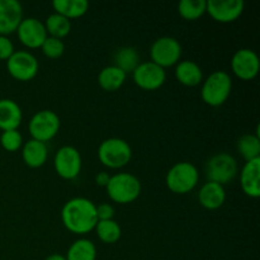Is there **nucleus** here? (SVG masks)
<instances>
[{
    "label": "nucleus",
    "mask_w": 260,
    "mask_h": 260,
    "mask_svg": "<svg viewBox=\"0 0 260 260\" xmlns=\"http://www.w3.org/2000/svg\"><path fill=\"white\" fill-rule=\"evenodd\" d=\"M95 206L90 200L84 197L68 201L61 211L63 226L76 235H85L93 231L98 222Z\"/></svg>",
    "instance_id": "nucleus-1"
},
{
    "label": "nucleus",
    "mask_w": 260,
    "mask_h": 260,
    "mask_svg": "<svg viewBox=\"0 0 260 260\" xmlns=\"http://www.w3.org/2000/svg\"><path fill=\"white\" fill-rule=\"evenodd\" d=\"M106 189L108 197L114 203L128 205L140 197L142 187L136 175L129 173H118L109 178Z\"/></svg>",
    "instance_id": "nucleus-2"
},
{
    "label": "nucleus",
    "mask_w": 260,
    "mask_h": 260,
    "mask_svg": "<svg viewBox=\"0 0 260 260\" xmlns=\"http://www.w3.org/2000/svg\"><path fill=\"white\" fill-rule=\"evenodd\" d=\"M233 89V79L226 71H213L202 81L201 96L210 107H220L229 99Z\"/></svg>",
    "instance_id": "nucleus-3"
},
{
    "label": "nucleus",
    "mask_w": 260,
    "mask_h": 260,
    "mask_svg": "<svg viewBox=\"0 0 260 260\" xmlns=\"http://www.w3.org/2000/svg\"><path fill=\"white\" fill-rule=\"evenodd\" d=\"M198 169L188 161H180L173 165L165 177V183L170 192L175 194H187L198 184Z\"/></svg>",
    "instance_id": "nucleus-4"
},
{
    "label": "nucleus",
    "mask_w": 260,
    "mask_h": 260,
    "mask_svg": "<svg viewBox=\"0 0 260 260\" xmlns=\"http://www.w3.org/2000/svg\"><path fill=\"white\" fill-rule=\"evenodd\" d=\"M99 161L108 169H121L132 159V149L128 142L118 137L107 139L98 147Z\"/></svg>",
    "instance_id": "nucleus-5"
},
{
    "label": "nucleus",
    "mask_w": 260,
    "mask_h": 260,
    "mask_svg": "<svg viewBox=\"0 0 260 260\" xmlns=\"http://www.w3.org/2000/svg\"><path fill=\"white\" fill-rule=\"evenodd\" d=\"M239 172V165L235 157L228 152H220L207 160L205 167L207 182L225 185L233 182Z\"/></svg>",
    "instance_id": "nucleus-6"
},
{
    "label": "nucleus",
    "mask_w": 260,
    "mask_h": 260,
    "mask_svg": "<svg viewBox=\"0 0 260 260\" xmlns=\"http://www.w3.org/2000/svg\"><path fill=\"white\" fill-rule=\"evenodd\" d=\"M60 117L50 109H43L33 114L28 123V129L33 140L46 142L51 141L60 131Z\"/></svg>",
    "instance_id": "nucleus-7"
},
{
    "label": "nucleus",
    "mask_w": 260,
    "mask_h": 260,
    "mask_svg": "<svg viewBox=\"0 0 260 260\" xmlns=\"http://www.w3.org/2000/svg\"><path fill=\"white\" fill-rule=\"evenodd\" d=\"M151 62L160 68H172L180 61L182 57V46L174 37L164 36L155 41L150 48Z\"/></svg>",
    "instance_id": "nucleus-8"
},
{
    "label": "nucleus",
    "mask_w": 260,
    "mask_h": 260,
    "mask_svg": "<svg viewBox=\"0 0 260 260\" xmlns=\"http://www.w3.org/2000/svg\"><path fill=\"white\" fill-rule=\"evenodd\" d=\"M53 167L58 177L73 180L80 174L83 160L78 149L74 146H62L57 150L53 159Z\"/></svg>",
    "instance_id": "nucleus-9"
},
{
    "label": "nucleus",
    "mask_w": 260,
    "mask_h": 260,
    "mask_svg": "<svg viewBox=\"0 0 260 260\" xmlns=\"http://www.w3.org/2000/svg\"><path fill=\"white\" fill-rule=\"evenodd\" d=\"M8 73L18 81H29L36 78L38 73L37 58L28 51H15L7 61Z\"/></svg>",
    "instance_id": "nucleus-10"
},
{
    "label": "nucleus",
    "mask_w": 260,
    "mask_h": 260,
    "mask_svg": "<svg viewBox=\"0 0 260 260\" xmlns=\"http://www.w3.org/2000/svg\"><path fill=\"white\" fill-rule=\"evenodd\" d=\"M132 78L139 88L151 91L164 85L167 80V73L165 69L160 68L151 61H147V62H140V65L132 73Z\"/></svg>",
    "instance_id": "nucleus-11"
},
{
    "label": "nucleus",
    "mask_w": 260,
    "mask_h": 260,
    "mask_svg": "<svg viewBox=\"0 0 260 260\" xmlns=\"http://www.w3.org/2000/svg\"><path fill=\"white\" fill-rule=\"evenodd\" d=\"M231 69L236 78L250 81L256 78L260 70L259 56L250 48H240L236 51L231 60Z\"/></svg>",
    "instance_id": "nucleus-12"
},
{
    "label": "nucleus",
    "mask_w": 260,
    "mask_h": 260,
    "mask_svg": "<svg viewBox=\"0 0 260 260\" xmlns=\"http://www.w3.org/2000/svg\"><path fill=\"white\" fill-rule=\"evenodd\" d=\"M15 32H17L20 43L30 50L41 48V46L47 38L45 24L40 19L32 17L23 18Z\"/></svg>",
    "instance_id": "nucleus-13"
},
{
    "label": "nucleus",
    "mask_w": 260,
    "mask_h": 260,
    "mask_svg": "<svg viewBox=\"0 0 260 260\" xmlns=\"http://www.w3.org/2000/svg\"><path fill=\"white\" fill-rule=\"evenodd\" d=\"M245 3L243 0H210L206 13L218 23L235 22L243 14Z\"/></svg>",
    "instance_id": "nucleus-14"
},
{
    "label": "nucleus",
    "mask_w": 260,
    "mask_h": 260,
    "mask_svg": "<svg viewBox=\"0 0 260 260\" xmlns=\"http://www.w3.org/2000/svg\"><path fill=\"white\" fill-rule=\"evenodd\" d=\"M23 20V8L17 0H0V36L12 35Z\"/></svg>",
    "instance_id": "nucleus-15"
},
{
    "label": "nucleus",
    "mask_w": 260,
    "mask_h": 260,
    "mask_svg": "<svg viewBox=\"0 0 260 260\" xmlns=\"http://www.w3.org/2000/svg\"><path fill=\"white\" fill-rule=\"evenodd\" d=\"M243 192L250 198L260 197V159L246 161L240 172Z\"/></svg>",
    "instance_id": "nucleus-16"
},
{
    "label": "nucleus",
    "mask_w": 260,
    "mask_h": 260,
    "mask_svg": "<svg viewBox=\"0 0 260 260\" xmlns=\"http://www.w3.org/2000/svg\"><path fill=\"white\" fill-rule=\"evenodd\" d=\"M200 205L206 210H218L226 201V192L223 185L213 182H207L201 187L198 193Z\"/></svg>",
    "instance_id": "nucleus-17"
},
{
    "label": "nucleus",
    "mask_w": 260,
    "mask_h": 260,
    "mask_svg": "<svg viewBox=\"0 0 260 260\" xmlns=\"http://www.w3.org/2000/svg\"><path fill=\"white\" fill-rule=\"evenodd\" d=\"M48 149L47 145L37 140L30 139L22 146V159L27 167L38 169L47 161Z\"/></svg>",
    "instance_id": "nucleus-18"
},
{
    "label": "nucleus",
    "mask_w": 260,
    "mask_h": 260,
    "mask_svg": "<svg viewBox=\"0 0 260 260\" xmlns=\"http://www.w3.org/2000/svg\"><path fill=\"white\" fill-rule=\"evenodd\" d=\"M175 79L179 81L182 85L193 86L200 85L203 81V71L197 62L190 60L180 61L175 65Z\"/></svg>",
    "instance_id": "nucleus-19"
},
{
    "label": "nucleus",
    "mask_w": 260,
    "mask_h": 260,
    "mask_svg": "<svg viewBox=\"0 0 260 260\" xmlns=\"http://www.w3.org/2000/svg\"><path fill=\"white\" fill-rule=\"evenodd\" d=\"M23 113L17 102L12 99H0V129H18L22 123Z\"/></svg>",
    "instance_id": "nucleus-20"
},
{
    "label": "nucleus",
    "mask_w": 260,
    "mask_h": 260,
    "mask_svg": "<svg viewBox=\"0 0 260 260\" xmlns=\"http://www.w3.org/2000/svg\"><path fill=\"white\" fill-rule=\"evenodd\" d=\"M127 75L114 65L106 66L101 70L98 75V84L103 90L117 91L122 88L126 81Z\"/></svg>",
    "instance_id": "nucleus-21"
},
{
    "label": "nucleus",
    "mask_w": 260,
    "mask_h": 260,
    "mask_svg": "<svg viewBox=\"0 0 260 260\" xmlns=\"http://www.w3.org/2000/svg\"><path fill=\"white\" fill-rule=\"evenodd\" d=\"M55 13L70 19H78L86 14L89 3L86 0H55L52 3Z\"/></svg>",
    "instance_id": "nucleus-22"
},
{
    "label": "nucleus",
    "mask_w": 260,
    "mask_h": 260,
    "mask_svg": "<svg viewBox=\"0 0 260 260\" xmlns=\"http://www.w3.org/2000/svg\"><path fill=\"white\" fill-rule=\"evenodd\" d=\"M114 66L121 69L124 74L134 73L135 69L140 65V55L137 50L131 46H124L117 50L113 58Z\"/></svg>",
    "instance_id": "nucleus-23"
},
{
    "label": "nucleus",
    "mask_w": 260,
    "mask_h": 260,
    "mask_svg": "<svg viewBox=\"0 0 260 260\" xmlns=\"http://www.w3.org/2000/svg\"><path fill=\"white\" fill-rule=\"evenodd\" d=\"M236 149L245 161L260 159V136L259 132L243 135L236 142Z\"/></svg>",
    "instance_id": "nucleus-24"
},
{
    "label": "nucleus",
    "mask_w": 260,
    "mask_h": 260,
    "mask_svg": "<svg viewBox=\"0 0 260 260\" xmlns=\"http://www.w3.org/2000/svg\"><path fill=\"white\" fill-rule=\"evenodd\" d=\"M96 248L88 239H78L68 249L66 260H95Z\"/></svg>",
    "instance_id": "nucleus-25"
},
{
    "label": "nucleus",
    "mask_w": 260,
    "mask_h": 260,
    "mask_svg": "<svg viewBox=\"0 0 260 260\" xmlns=\"http://www.w3.org/2000/svg\"><path fill=\"white\" fill-rule=\"evenodd\" d=\"M43 24H45L47 35H50V37L58 38V40H62L63 37H66L71 30L70 20L62 15L57 14V13L48 15Z\"/></svg>",
    "instance_id": "nucleus-26"
},
{
    "label": "nucleus",
    "mask_w": 260,
    "mask_h": 260,
    "mask_svg": "<svg viewBox=\"0 0 260 260\" xmlns=\"http://www.w3.org/2000/svg\"><path fill=\"white\" fill-rule=\"evenodd\" d=\"M94 230L99 240L104 244H116L122 235L121 226L114 220L98 221Z\"/></svg>",
    "instance_id": "nucleus-27"
},
{
    "label": "nucleus",
    "mask_w": 260,
    "mask_h": 260,
    "mask_svg": "<svg viewBox=\"0 0 260 260\" xmlns=\"http://www.w3.org/2000/svg\"><path fill=\"white\" fill-rule=\"evenodd\" d=\"M206 0H182L178 4V13L185 20H197L206 13Z\"/></svg>",
    "instance_id": "nucleus-28"
},
{
    "label": "nucleus",
    "mask_w": 260,
    "mask_h": 260,
    "mask_svg": "<svg viewBox=\"0 0 260 260\" xmlns=\"http://www.w3.org/2000/svg\"><path fill=\"white\" fill-rule=\"evenodd\" d=\"M0 145L7 151L15 152L23 146V137L18 129L3 131L2 136H0Z\"/></svg>",
    "instance_id": "nucleus-29"
},
{
    "label": "nucleus",
    "mask_w": 260,
    "mask_h": 260,
    "mask_svg": "<svg viewBox=\"0 0 260 260\" xmlns=\"http://www.w3.org/2000/svg\"><path fill=\"white\" fill-rule=\"evenodd\" d=\"M41 50H42V53L46 57L60 58L65 52V43L62 42V40L47 36L43 45L41 46Z\"/></svg>",
    "instance_id": "nucleus-30"
},
{
    "label": "nucleus",
    "mask_w": 260,
    "mask_h": 260,
    "mask_svg": "<svg viewBox=\"0 0 260 260\" xmlns=\"http://www.w3.org/2000/svg\"><path fill=\"white\" fill-rule=\"evenodd\" d=\"M15 52L14 45L7 36H0V60L8 61Z\"/></svg>",
    "instance_id": "nucleus-31"
},
{
    "label": "nucleus",
    "mask_w": 260,
    "mask_h": 260,
    "mask_svg": "<svg viewBox=\"0 0 260 260\" xmlns=\"http://www.w3.org/2000/svg\"><path fill=\"white\" fill-rule=\"evenodd\" d=\"M96 210V217L98 221H107V220H113L114 217V207L111 203H101V205L95 206Z\"/></svg>",
    "instance_id": "nucleus-32"
},
{
    "label": "nucleus",
    "mask_w": 260,
    "mask_h": 260,
    "mask_svg": "<svg viewBox=\"0 0 260 260\" xmlns=\"http://www.w3.org/2000/svg\"><path fill=\"white\" fill-rule=\"evenodd\" d=\"M109 178H111V175L108 174V173L106 172H101L98 173V174L95 175V183L96 185H99V187H107V184H108L109 182Z\"/></svg>",
    "instance_id": "nucleus-33"
},
{
    "label": "nucleus",
    "mask_w": 260,
    "mask_h": 260,
    "mask_svg": "<svg viewBox=\"0 0 260 260\" xmlns=\"http://www.w3.org/2000/svg\"><path fill=\"white\" fill-rule=\"evenodd\" d=\"M45 260H66V256L62 254H51Z\"/></svg>",
    "instance_id": "nucleus-34"
}]
</instances>
